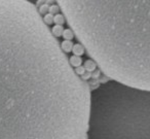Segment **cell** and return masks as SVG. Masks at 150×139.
Returning <instances> with one entry per match:
<instances>
[{
    "instance_id": "30bf717a",
    "label": "cell",
    "mask_w": 150,
    "mask_h": 139,
    "mask_svg": "<svg viewBox=\"0 0 150 139\" xmlns=\"http://www.w3.org/2000/svg\"><path fill=\"white\" fill-rule=\"evenodd\" d=\"M62 36L65 40H72L75 35L71 29H64V31H63V33H62Z\"/></svg>"
},
{
    "instance_id": "8fae6325",
    "label": "cell",
    "mask_w": 150,
    "mask_h": 139,
    "mask_svg": "<svg viewBox=\"0 0 150 139\" xmlns=\"http://www.w3.org/2000/svg\"><path fill=\"white\" fill-rule=\"evenodd\" d=\"M52 19H54V16L50 15V13H47L46 15H44L43 17H42V21H43V23L45 24L46 26H48V27H50V25H52V24H54V21H52Z\"/></svg>"
},
{
    "instance_id": "ba28073f",
    "label": "cell",
    "mask_w": 150,
    "mask_h": 139,
    "mask_svg": "<svg viewBox=\"0 0 150 139\" xmlns=\"http://www.w3.org/2000/svg\"><path fill=\"white\" fill-rule=\"evenodd\" d=\"M71 52H73V54H74L75 56L80 57L84 54V48L80 43H75V44H73L72 51H71Z\"/></svg>"
},
{
    "instance_id": "9a60e30c",
    "label": "cell",
    "mask_w": 150,
    "mask_h": 139,
    "mask_svg": "<svg viewBox=\"0 0 150 139\" xmlns=\"http://www.w3.org/2000/svg\"><path fill=\"white\" fill-rule=\"evenodd\" d=\"M92 73V77L93 78H98L99 76L101 75V71L100 70H95V71H93V72H91Z\"/></svg>"
},
{
    "instance_id": "7c38bea8",
    "label": "cell",
    "mask_w": 150,
    "mask_h": 139,
    "mask_svg": "<svg viewBox=\"0 0 150 139\" xmlns=\"http://www.w3.org/2000/svg\"><path fill=\"white\" fill-rule=\"evenodd\" d=\"M48 7H50V5H47L46 3H43L42 5H40V6L37 7L38 13H39V15L41 16V17L48 13Z\"/></svg>"
},
{
    "instance_id": "6da1fadb",
    "label": "cell",
    "mask_w": 150,
    "mask_h": 139,
    "mask_svg": "<svg viewBox=\"0 0 150 139\" xmlns=\"http://www.w3.org/2000/svg\"><path fill=\"white\" fill-rule=\"evenodd\" d=\"M91 88L28 0H0V139H86Z\"/></svg>"
},
{
    "instance_id": "3957f363",
    "label": "cell",
    "mask_w": 150,
    "mask_h": 139,
    "mask_svg": "<svg viewBox=\"0 0 150 139\" xmlns=\"http://www.w3.org/2000/svg\"><path fill=\"white\" fill-rule=\"evenodd\" d=\"M88 139H150V94L107 81L91 92Z\"/></svg>"
},
{
    "instance_id": "5bb4252c",
    "label": "cell",
    "mask_w": 150,
    "mask_h": 139,
    "mask_svg": "<svg viewBox=\"0 0 150 139\" xmlns=\"http://www.w3.org/2000/svg\"><path fill=\"white\" fill-rule=\"evenodd\" d=\"M74 71H75V73L78 75V76H81V75H83L84 72H86V69H84L83 66H81V65H80V66H78V67H75Z\"/></svg>"
},
{
    "instance_id": "9c48e42d",
    "label": "cell",
    "mask_w": 150,
    "mask_h": 139,
    "mask_svg": "<svg viewBox=\"0 0 150 139\" xmlns=\"http://www.w3.org/2000/svg\"><path fill=\"white\" fill-rule=\"evenodd\" d=\"M52 21H54V23L56 24V25H64L65 22H66V20H65V17L63 15H61V14H58V15H54V19H52Z\"/></svg>"
},
{
    "instance_id": "52a82bcc",
    "label": "cell",
    "mask_w": 150,
    "mask_h": 139,
    "mask_svg": "<svg viewBox=\"0 0 150 139\" xmlns=\"http://www.w3.org/2000/svg\"><path fill=\"white\" fill-rule=\"evenodd\" d=\"M63 31H64V28H63L62 25H54V26H52V28L50 29V32H52V34L56 38L61 37V36H62Z\"/></svg>"
},
{
    "instance_id": "8992f818",
    "label": "cell",
    "mask_w": 150,
    "mask_h": 139,
    "mask_svg": "<svg viewBox=\"0 0 150 139\" xmlns=\"http://www.w3.org/2000/svg\"><path fill=\"white\" fill-rule=\"evenodd\" d=\"M72 46H73V42L72 40H64L62 41V43L60 44V48L63 52L66 54V53H70L72 51Z\"/></svg>"
},
{
    "instance_id": "7a4b0ae2",
    "label": "cell",
    "mask_w": 150,
    "mask_h": 139,
    "mask_svg": "<svg viewBox=\"0 0 150 139\" xmlns=\"http://www.w3.org/2000/svg\"><path fill=\"white\" fill-rule=\"evenodd\" d=\"M88 56L110 79L150 91L149 0H56Z\"/></svg>"
},
{
    "instance_id": "4fadbf2b",
    "label": "cell",
    "mask_w": 150,
    "mask_h": 139,
    "mask_svg": "<svg viewBox=\"0 0 150 139\" xmlns=\"http://www.w3.org/2000/svg\"><path fill=\"white\" fill-rule=\"evenodd\" d=\"M48 13L50 14V15L54 16V15H58V14H60V7H59L58 4H52L50 5V7H48Z\"/></svg>"
},
{
    "instance_id": "277c9868",
    "label": "cell",
    "mask_w": 150,
    "mask_h": 139,
    "mask_svg": "<svg viewBox=\"0 0 150 139\" xmlns=\"http://www.w3.org/2000/svg\"><path fill=\"white\" fill-rule=\"evenodd\" d=\"M68 61H69V64L71 65V67H72V68L78 67V66H80V65L82 64V59H81V57L75 56V55L71 56L70 58L68 59Z\"/></svg>"
},
{
    "instance_id": "5b68a950",
    "label": "cell",
    "mask_w": 150,
    "mask_h": 139,
    "mask_svg": "<svg viewBox=\"0 0 150 139\" xmlns=\"http://www.w3.org/2000/svg\"><path fill=\"white\" fill-rule=\"evenodd\" d=\"M83 67H84V69H86V71H88V72H93V71H95L97 69V64L94 60L88 59V60H86V62H84Z\"/></svg>"
}]
</instances>
